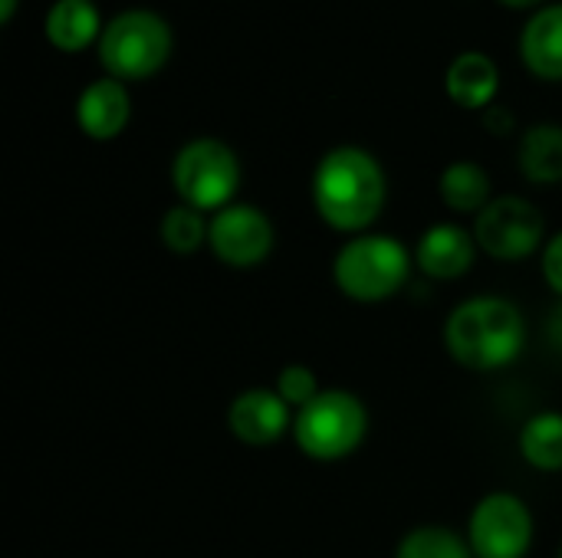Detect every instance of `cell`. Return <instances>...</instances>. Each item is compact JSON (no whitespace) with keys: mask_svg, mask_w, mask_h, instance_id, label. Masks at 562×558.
<instances>
[{"mask_svg":"<svg viewBox=\"0 0 562 558\" xmlns=\"http://www.w3.org/2000/svg\"><path fill=\"white\" fill-rule=\"evenodd\" d=\"M16 13V0H0V23H10Z\"/></svg>","mask_w":562,"mask_h":558,"instance_id":"25","label":"cell"},{"mask_svg":"<svg viewBox=\"0 0 562 558\" xmlns=\"http://www.w3.org/2000/svg\"><path fill=\"white\" fill-rule=\"evenodd\" d=\"M105 23L92 0H53L43 20L46 43L59 53H82L92 43L99 46Z\"/></svg>","mask_w":562,"mask_h":558,"instance_id":"15","label":"cell"},{"mask_svg":"<svg viewBox=\"0 0 562 558\" xmlns=\"http://www.w3.org/2000/svg\"><path fill=\"white\" fill-rule=\"evenodd\" d=\"M369 434V411L362 398L342 388H323L293 418L296 447L319 464H336L352 457Z\"/></svg>","mask_w":562,"mask_h":558,"instance_id":"5","label":"cell"},{"mask_svg":"<svg viewBox=\"0 0 562 558\" xmlns=\"http://www.w3.org/2000/svg\"><path fill=\"white\" fill-rule=\"evenodd\" d=\"M171 184L181 204L201 214H217L237 197L240 158L221 138H191L171 161Z\"/></svg>","mask_w":562,"mask_h":558,"instance_id":"6","label":"cell"},{"mask_svg":"<svg viewBox=\"0 0 562 558\" xmlns=\"http://www.w3.org/2000/svg\"><path fill=\"white\" fill-rule=\"evenodd\" d=\"M171 26L161 13L132 7L115 13L99 36V62L105 76L122 82H142L165 69L171 56Z\"/></svg>","mask_w":562,"mask_h":558,"instance_id":"4","label":"cell"},{"mask_svg":"<svg viewBox=\"0 0 562 558\" xmlns=\"http://www.w3.org/2000/svg\"><path fill=\"white\" fill-rule=\"evenodd\" d=\"M310 194L326 227L359 237L379 220L389 197V181L372 151L359 145H339L319 158Z\"/></svg>","mask_w":562,"mask_h":558,"instance_id":"1","label":"cell"},{"mask_svg":"<svg viewBox=\"0 0 562 558\" xmlns=\"http://www.w3.org/2000/svg\"><path fill=\"white\" fill-rule=\"evenodd\" d=\"M448 99L461 109H491L501 89V69L487 53L468 49L451 59L445 72Z\"/></svg>","mask_w":562,"mask_h":558,"instance_id":"14","label":"cell"},{"mask_svg":"<svg viewBox=\"0 0 562 558\" xmlns=\"http://www.w3.org/2000/svg\"><path fill=\"white\" fill-rule=\"evenodd\" d=\"M207 230H211V217H204L201 210H194L181 201L175 207H168L158 224L161 243L178 257H191L201 247H207Z\"/></svg>","mask_w":562,"mask_h":558,"instance_id":"19","label":"cell"},{"mask_svg":"<svg viewBox=\"0 0 562 558\" xmlns=\"http://www.w3.org/2000/svg\"><path fill=\"white\" fill-rule=\"evenodd\" d=\"M504 7H514V10H527V7H540L543 0H501Z\"/></svg>","mask_w":562,"mask_h":558,"instance_id":"26","label":"cell"},{"mask_svg":"<svg viewBox=\"0 0 562 558\" xmlns=\"http://www.w3.org/2000/svg\"><path fill=\"white\" fill-rule=\"evenodd\" d=\"M395 558H474L468 536H458L448 526H415L395 546Z\"/></svg>","mask_w":562,"mask_h":558,"instance_id":"20","label":"cell"},{"mask_svg":"<svg viewBox=\"0 0 562 558\" xmlns=\"http://www.w3.org/2000/svg\"><path fill=\"white\" fill-rule=\"evenodd\" d=\"M477 240L474 230L461 224H431L415 247V266L428 280H461L477 257Z\"/></svg>","mask_w":562,"mask_h":558,"instance_id":"11","label":"cell"},{"mask_svg":"<svg viewBox=\"0 0 562 558\" xmlns=\"http://www.w3.org/2000/svg\"><path fill=\"white\" fill-rule=\"evenodd\" d=\"M132 122V95L122 79H92L76 99V125L92 141H112Z\"/></svg>","mask_w":562,"mask_h":558,"instance_id":"12","label":"cell"},{"mask_svg":"<svg viewBox=\"0 0 562 558\" xmlns=\"http://www.w3.org/2000/svg\"><path fill=\"white\" fill-rule=\"evenodd\" d=\"M520 457L543 474H560L562 470V411H540L533 414L520 437H517Z\"/></svg>","mask_w":562,"mask_h":558,"instance_id":"18","label":"cell"},{"mask_svg":"<svg viewBox=\"0 0 562 558\" xmlns=\"http://www.w3.org/2000/svg\"><path fill=\"white\" fill-rule=\"evenodd\" d=\"M487 128H491V132H501V135H507V132L514 128V115H510L507 109H497V105H491V109H487Z\"/></svg>","mask_w":562,"mask_h":558,"instance_id":"24","label":"cell"},{"mask_svg":"<svg viewBox=\"0 0 562 558\" xmlns=\"http://www.w3.org/2000/svg\"><path fill=\"white\" fill-rule=\"evenodd\" d=\"M438 194L454 214H481L491 197V174L477 161H451L438 178Z\"/></svg>","mask_w":562,"mask_h":558,"instance_id":"17","label":"cell"},{"mask_svg":"<svg viewBox=\"0 0 562 558\" xmlns=\"http://www.w3.org/2000/svg\"><path fill=\"white\" fill-rule=\"evenodd\" d=\"M273 243H277L273 220L267 217V210L254 204L234 201L224 210L211 214L207 247L231 270H254L267 263V257L273 253Z\"/></svg>","mask_w":562,"mask_h":558,"instance_id":"9","label":"cell"},{"mask_svg":"<svg viewBox=\"0 0 562 558\" xmlns=\"http://www.w3.org/2000/svg\"><path fill=\"white\" fill-rule=\"evenodd\" d=\"M520 59L524 66L547 79H562V3L540 7L520 30Z\"/></svg>","mask_w":562,"mask_h":558,"instance_id":"13","label":"cell"},{"mask_svg":"<svg viewBox=\"0 0 562 558\" xmlns=\"http://www.w3.org/2000/svg\"><path fill=\"white\" fill-rule=\"evenodd\" d=\"M527 319L504 296L464 299L445 322V349L468 372H501L520 358Z\"/></svg>","mask_w":562,"mask_h":558,"instance_id":"2","label":"cell"},{"mask_svg":"<svg viewBox=\"0 0 562 558\" xmlns=\"http://www.w3.org/2000/svg\"><path fill=\"white\" fill-rule=\"evenodd\" d=\"M543 335H547V345L562 355V299L547 312V322H543Z\"/></svg>","mask_w":562,"mask_h":558,"instance_id":"23","label":"cell"},{"mask_svg":"<svg viewBox=\"0 0 562 558\" xmlns=\"http://www.w3.org/2000/svg\"><path fill=\"white\" fill-rule=\"evenodd\" d=\"M560 558H562V553H560Z\"/></svg>","mask_w":562,"mask_h":558,"instance_id":"27","label":"cell"},{"mask_svg":"<svg viewBox=\"0 0 562 558\" xmlns=\"http://www.w3.org/2000/svg\"><path fill=\"white\" fill-rule=\"evenodd\" d=\"M277 395L293 408V411H300V408H306L323 388H319V378H316V372L310 368V365H286L280 375H277Z\"/></svg>","mask_w":562,"mask_h":558,"instance_id":"21","label":"cell"},{"mask_svg":"<svg viewBox=\"0 0 562 558\" xmlns=\"http://www.w3.org/2000/svg\"><path fill=\"white\" fill-rule=\"evenodd\" d=\"M415 253L398 237L359 234L333 257V283L352 303H385L408 283Z\"/></svg>","mask_w":562,"mask_h":558,"instance_id":"3","label":"cell"},{"mask_svg":"<svg viewBox=\"0 0 562 558\" xmlns=\"http://www.w3.org/2000/svg\"><path fill=\"white\" fill-rule=\"evenodd\" d=\"M468 543L474 558H524L533 546V513L507 490L487 493L468 516Z\"/></svg>","mask_w":562,"mask_h":558,"instance_id":"7","label":"cell"},{"mask_svg":"<svg viewBox=\"0 0 562 558\" xmlns=\"http://www.w3.org/2000/svg\"><path fill=\"white\" fill-rule=\"evenodd\" d=\"M517 164L530 184H562V125H530L520 138Z\"/></svg>","mask_w":562,"mask_h":558,"instance_id":"16","label":"cell"},{"mask_svg":"<svg viewBox=\"0 0 562 558\" xmlns=\"http://www.w3.org/2000/svg\"><path fill=\"white\" fill-rule=\"evenodd\" d=\"M543 214L537 210V204H530L527 197L517 194H504L494 197L477 217H474V240L477 247L494 257V260H527L530 253H537L543 247Z\"/></svg>","mask_w":562,"mask_h":558,"instance_id":"8","label":"cell"},{"mask_svg":"<svg viewBox=\"0 0 562 558\" xmlns=\"http://www.w3.org/2000/svg\"><path fill=\"white\" fill-rule=\"evenodd\" d=\"M540 270H543V280L547 286L562 299V230L553 234L547 243H543V257H540Z\"/></svg>","mask_w":562,"mask_h":558,"instance_id":"22","label":"cell"},{"mask_svg":"<svg viewBox=\"0 0 562 558\" xmlns=\"http://www.w3.org/2000/svg\"><path fill=\"white\" fill-rule=\"evenodd\" d=\"M293 408L277 388H247L227 405V431L247 447H270L293 431Z\"/></svg>","mask_w":562,"mask_h":558,"instance_id":"10","label":"cell"}]
</instances>
